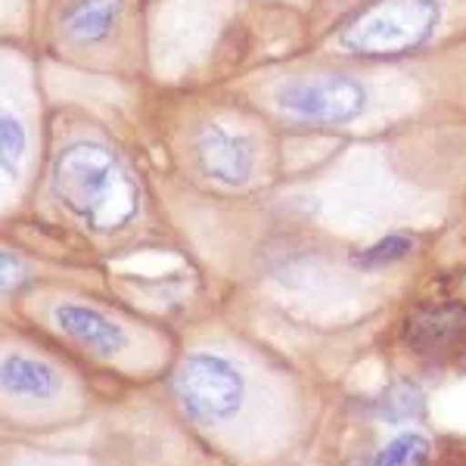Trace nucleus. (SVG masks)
Instances as JSON below:
<instances>
[{"mask_svg":"<svg viewBox=\"0 0 466 466\" xmlns=\"http://www.w3.org/2000/svg\"><path fill=\"white\" fill-rule=\"evenodd\" d=\"M50 190L63 208L90 230L112 233L131 224L140 208L137 184L116 153L96 140H75L54 159Z\"/></svg>","mask_w":466,"mask_h":466,"instance_id":"obj_1","label":"nucleus"},{"mask_svg":"<svg viewBox=\"0 0 466 466\" xmlns=\"http://www.w3.org/2000/svg\"><path fill=\"white\" fill-rule=\"evenodd\" d=\"M439 22V0H373L342 28L339 41L358 56H404L423 47L435 35Z\"/></svg>","mask_w":466,"mask_h":466,"instance_id":"obj_2","label":"nucleus"},{"mask_svg":"<svg viewBox=\"0 0 466 466\" xmlns=\"http://www.w3.org/2000/svg\"><path fill=\"white\" fill-rule=\"evenodd\" d=\"M171 389L184 410L199 423H221L239 410L246 382L230 360L218 355H190L180 360Z\"/></svg>","mask_w":466,"mask_h":466,"instance_id":"obj_3","label":"nucleus"},{"mask_svg":"<svg viewBox=\"0 0 466 466\" xmlns=\"http://www.w3.org/2000/svg\"><path fill=\"white\" fill-rule=\"evenodd\" d=\"M367 90L349 75L296 78L277 87V109L305 125H349L364 112Z\"/></svg>","mask_w":466,"mask_h":466,"instance_id":"obj_4","label":"nucleus"},{"mask_svg":"<svg viewBox=\"0 0 466 466\" xmlns=\"http://www.w3.org/2000/svg\"><path fill=\"white\" fill-rule=\"evenodd\" d=\"M404 342L410 345L413 355L430 360H451L466 351V305L445 302L420 308L408 318L404 327Z\"/></svg>","mask_w":466,"mask_h":466,"instance_id":"obj_5","label":"nucleus"},{"mask_svg":"<svg viewBox=\"0 0 466 466\" xmlns=\"http://www.w3.org/2000/svg\"><path fill=\"white\" fill-rule=\"evenodd\" d=\"M197 162L202 175L224 187H243L255 168V149L246 137L208 125L197 137Z\"/></svg>","mask_w":466,"mask_h":466,"instance_id":"obj_6","label":"nucleus"},{"mask_svg":"<svg viewBox=\"0 0 466 466\" xmlns=\"http://www.w3.org/2000/svg\"><path fill=\"white\" fill-rule=\"evenodd\" d=\"M54 320L69 339H75L85 349L96 351V355H118L127 345V333L122 323L106 318L103 311L87 305H56Z\"/></svg>","mask_w":466,"mask_h":466,"instance_id":"obj_7","label":"nucleus"},{"mask_svg":"<svg viewBox=\"0 0 466 466\" xmlns=\"http://www.w3.org/2000/svg\"><path fill=\"white\" fill-rule=\"evenodd\" d=\"M125 13V0H69L63 10V28L66 41L75 47H94L103 44L116 32Z\"/></svg>","mask_w":466,"mask_h":466,"instance_id":"obj_8","label":"nucleus"},{"mask_svg":"<svg viewBox=\"0 0 466 466\" xmlns=\"http://www.w3.org/2000/svg\"><path fill=\"white\" fill-rule=\"evenodd\" d=\"M0 382H4V389L10 395H25V398H50L59 386L54 367L41 364V360H35V358H25V355L4 358Z\"/></svg>","mask_w":466,"mask_h":466,"instance_id":"obj_9","label":"nucleus"},{"mask_svg":"<svg viewBox=\"0 0 466 466\" xmlns=\"http://www.w3.org/2000/svg\"><path fill=\"white\" fill-rule=\"evenodd\" d=\"M426 461H430V441L417 432H401L373 457V466H426Z\"/></svg>","mask_w":466,"mask_h":466,"instance_id":"obj_10","label":"nucleus"},{"mask_svg":"<svg viewBox=\"0 0 466 466\" xmlns=\"http://www.w3.org/2000/svg\"><path fill=\"white\" fill-rule=\"evenodd\" d=\"M380 413L389 423H408L423 413V392L413 382H395L380 401Z\"/></svg>","mask_w":466,"mask_h":466,"instance_id":"obj_11","label":"nucleus"},{"mask_svg":"<svg viewBox=\"0 0 466 466\" xmlns=\"http://www.w3.org/2000/svg\"><path fill=\"white\" fill-rule=\"evenodd\" d=\"M410 249H413V243L408 237H386V239H380V243L355 252L351 261H355L358 268H386V265H395V261L408 258Z\"/></svg>","mask_w":466,"mask_h":466,"instance_id":"obj_12","label":"nucleus"},{"mask_svg":"<svg viewBox=\"0 0 466 466\" xmlns=\"http://www.w3.org/2000/svg\"><path fill=\"white\" fill-rule=\"evenodd\" d=\"M22 153H25V127H22L19 118L4 116L0 118V165H4L6 177L19 171Z\"/></svg>","mask_w":466,"mask_h":466,"instance_id":"obj_13","label":"nucleus"},{"mask_svg":"<svg viewBox=\"0 0 466 466\" xmlns=\"http://www.w3.org/2000/svg\"><path fill=\"white\" fill-rule=\"evenodd\" d=\"M0 261H4V292H10L13 287H16V283H19V261L16 258H13V255L10 252H6L4 249V255H0Z\"/></svg>","mask_w":466,"mask_h":466,"instance_id":"obj_14","label":"nucleus"}]
</instances>
